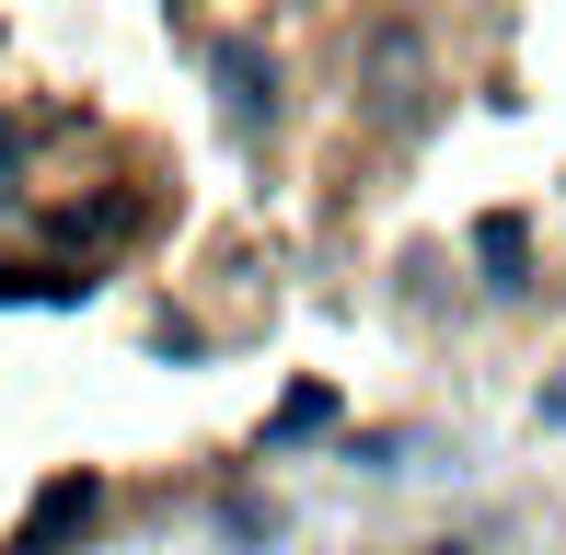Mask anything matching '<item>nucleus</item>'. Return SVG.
Here are the masks:
<instances>
[{"label": "nucleus", "mask_w": 566, "mask_h": 555, "mask_svg": "<svg viewBox=\"0 0 566 555\" xmlns=\"http://www.w3.org/2000/svg\"><path fill=\"white\" fill-rule=\"evenodd\" d=\"M93 498H105V486H93V474H59V486H46L35 510H23L12 555H59V533H70V521H93Z\"/></svg>", "instance_id": "obj_2"}, {"label": "nucleus", "mask_w": 566, "mask_h": 555, "mask_svg": "<svg viewBox=\"0 0 566 555\" xmlns=\"http://www.w3.org/2000/svg\"><path fill=\"white\" fill-rule=\"evenodd\" d=\"M544 428H566V383H555V394H544Z\"/></svg>", "instance_id": "obj_6"}, {"label": "nucleus", "mask_w": 566, "mask_h": 555, "mask_svg": "<svg viewBox=\"0 0 566 555\" xmlns=\"http://www.w3.org/2000/svg\"><path fill=\"white\" fill-rule=\"evenodd\" d=\"M474 266L497 278V290H532V220L521 209H485L474 220Z\"/></svg>", "instance_id": "obj_3"}, {"label": "nucleus", "mask_w": 566, "mask_h": 555, "mask_svg": "<svg viewBox=\"0 0 566 555\" xmlns=\"http://www.w3.org/2000/svg\"><path fill=\"white\" fill-rule=\"evenodd\" d=\"M0 197H23V128L0 116Z\"/></svg>", "instance_id": "obj_5"}, {"label": "nucleus", "mask_w": 566, "mask_h": 555, "mask_svg": "<svg viewBox=\"0 0 566 555\" xmlns=\"http://www.w3.org/2000/svg\"><path fill=\"white\" fill-rule=\"evenodd\" d=\"M220 105H231V128H254V116H277V59L266 46H220Z\"/></svg>", "instance_id": "obj_1"}, {"label": "nucleus", "mask_w": 566, "mask_h": 555, "mask_svg": "<svg viewBox=\"0 0 566 555\" xmlns=\"http://www.w3.org/2000/svg\"><path fill=\"white\" fill-rule=\"evenodd\" d=\"M324 417H336V394H324V383H301V394H290V406H277V417H266V451H290V440H313V428H324Z\"/></svg>", "instance_id": "obj_4"}]
</instances>
